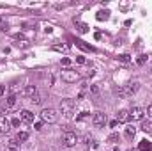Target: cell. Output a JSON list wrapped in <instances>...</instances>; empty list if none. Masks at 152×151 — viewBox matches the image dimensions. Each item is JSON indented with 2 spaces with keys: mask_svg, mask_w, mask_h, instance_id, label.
Wrapping results in <instances>:
<instances>
[{
  "mask_svg": "<svg viewBox=\"0 0 152 151\" xmlns=\"http://www.w3.org/2000/svg\"><path fill=\"white\" fill-rule=\"evenodd\" d=\"M39 116H41L42 123H50V124H53V123L58 121V114H57L55 109H42Z\"/></svg>",
  "mask_w": 152,
  "mask_h": 151,
  "instance_id": "6da1fadb",
  "label": "cell"
},
{
  "mask_svg": "<svg viewBox=\"0 0 152 151\" xmlns=\"http://www.w3.org/2000/svg\"><path fill=\"white\" fill-rule=\"evenodd\" d=\"M138 87H140L138 82H129V84L122 85V87L117 91V94H119V96H133V94L138 91Z\"/></svg>",
  "mask_w": 152,
  "mask_h": 151,
  "instance_id": "7a4b0ae2",
  "label": "cell"
},
{
  "mask_svg": "<svg viewBox=\"0 0 152 151\" xmlns=\"http://www.w3.org/2000/svg\"><path fill=\"white\" fill-rule=\"evenodd\" d=\"M60 112L64 114L66 119H71L73 112H74V101L73 100H62L60 101Z\"/></svg>",
  "mask_w": 152,
  "mask_h": 151,
  "instance_id": "3957f363",
  "label": "cell"
},
{
  "mask_svg": "<svg viewBox=\"0 0 152 151\" xmlns=\"http://www.w3.org/2000/svg\"><path fill=\"white\" fill-rule=\"evenodd\" d=\"M76 142H78V137H76V133H74V132H71L69 128H64L62 144L66 146V147H73V146H76Z\"/></svg>",
  "mask_w": 152,
  "mask_h": 151,
  "instance_id": "277c9868",
  "label": "cell"
},
{
  "mask_svg": "<svg viewBox=\"0 0 152 151\" xmlns=\"http://www.w3.org/2000/svg\"><path fill=\"white\" fill-rule=\"evenodd\" d=\"M62 80L64 82H69V84H73V82H76V80H80V73L76 71V70H64L62 71Z\"/></svg>",
  "mask_w": 152,
  "mask_h": 151,
  "instance_id": "5b68a950",
  "label": "cell"
},
{
  "mask_svg": "<svg viewBox=\"0 0 152 151\" xmlns=\"http://www.w3.org/2000/svg\"><path fill=\"white\" fill-rule=\"evenodd\" d=\"M129 116H131L133 121H143V116H145V110L142 107H135V109L129 110Z\"/></svg>",
  "mask_w": 152,
  "mask_h": 151,
  "instance_id": "8992f818",
  "label": "cell"
},
{
  "mask_svg": "<svg viewBox=\"0 0 152 151\" xmlns=\"http://www.w3.org/2000/svg\"><path fill=\"white\" fill-rule=\"evenodd\" d=\"M92 124H94L96 128L104 126V124H106V116H104L103 112H96V114L92 116Z\"/></svg>",
  "mask_w": 152,
  "mask_h": 151,
  "instance_id": "52a82bcc",
  "label": "cell"
},
{
  "mask_svg": "<svg viewBox=\"0 0 152 151\" xmlns=\"http://www.w3.org/2000/svg\"><path fill=\"white\" fill-rule=\"evenodd\" d=\"M16 105H18V96H16V94H11V96H7V100H6V109H4V110H6V112H7V110H12Z\"/></svg>",
  "mask_w": 152,
  "mask_h": 151,
  "instance_id": "ba28073f",
  "label": "cell"
},
{
  "mask_svg": "<svg viewBox=\"0 0 152 151\" xmlns=\"http://www.w3.org/2000/svg\"><path fill=\"white\" fill-rule=\"evenodd\" d=\"M9 130H11V121H9L6 116H0V132L7 133Z\"/></svg>",
  "mask_w": 152,
  "mask_h": 151,
  "instance_id": "9c48e42d",
  "label": "cell"
},
{
  "mask_svg": "<svg viewBox=\"0 0 152 151\" xmlns=\"http://www.w3.org/2000/svg\"><path fill=\"white\" fill-rule=\"evenodd\" d=\"M19 119L25 123H34V114L30 110H19Z\"/></svg>",
  "mask_w": 152,
  "mask_h": 151,
  "instance_id": "30bf717a",
  "label": "cell"
},
{
  "mask_svg": "<svg viewBox=\"0 0 152 151\" xmlns=\"http://www.w3.org/2000/svg\"><path fill=\"white\" fill-rule=\"evenodd\" d=\"M129 119H131L129 110H119V112H117V123H127Z\"/></svg>",
  "mask_w": 152,
  "mask_h": 151,
  "instance_id": "8fae6325",
  "label": "cell"
},
{
  "mask_svg": "<svg viewBox=\"0 0 152 151\" xmlns=\"http://www.w3.org/2000/svg\"><path fill=\"white\" fill-rule=\"evenodd\" d=\"M35 94H37L35 85H27V87L23 89V96H27V98H32V96H35Z\"/></svg>",
  "mask_w": 152,
  "mask_h": 151,
  "instance_id": "7c38bea8",
  "label": "cell"
},
{
  "mask_svg": "<svg viewBox=\"0 0 152 151\" xmlns=\"http://www.w3.org/2000/svg\"><path fill=\"white\" fill-rule=\"evenodd\" d=\"M138 151H152V142L149 140H142L138 146Z\"/></svg>",
  "mask_w": 152,
  "mask_h": 151,
  "instance_id": "4fadbf2b",
  "label": "cell"
},
{
  "mask_svg": "<svg viewBox=\"0 0 152 151\" xmlns=\"http://www.w3.org/2000/svg\"><path fill=\"white\" fill-rule=\"evenodd\" d=\"M135 135H136V128H135V126H127V128H126V137H127V139H133Z\"/></svg>",
  "mask_w": 152,
  "mask_h": 151,
  "instance_id": "5bb4252c",
  "label": "cell"
},
{
  "mask_svg": "<svg viewBox=\"0 0 152 151\" xmlns=\"http://www.w3.org/2000/svg\"><path fill=\"white\" fill-rule=\"evenodd\" d=\"M14 46H21V48H27L28 46V41L27 39H23V37H16V43H14Z\"/></svg>",
  "mask_w": 152,
  "mask_h": 151,
  "instance_id": "9a60e30c",
  "label": "cell"
},
{
  "mask_svg": "<svg viewBox=\"0 0 152 151\" xmlns=\"http://www.w3.org/2000/svg\"><path fill=\"white\" fill-rule=\"evenodd\" d=\"M28 139V133L27 132H18V135H16V140L18 142H25Z\"/></svg>",
  "mask_w": 152,
  "mask_h": 151,
  "instance_id": "2e32d148",
  "label": "cell"
},
{
  "mask_svg": "<svg viewBox=\"0 0 152 151\" xmlns=\"http://www.w3.org/2000/svg\"><path fill=\"white\" fill-rule=\"evenodd\" d=\"M142 130L150 133V132H152V123H150V121H143V123H142Z\"/></svg>",
  "mask_w": 152,
  "mask_h": 151,
  "instance_id": "e0dca14e",
  "label": "cell"
},
{
  "mask_svg": "<svg viewBox=\"0 0 152 151\" xmlns=\"http://www.w3.org/2000/svg\"><path fill=\"white\" fill-rule=\"evenodd\" d=\"M108 18H110V13L108 11H99L97 13V20H108Z\"/></svg>",
  "mask_w": 152,
  "mask_h": 151,
  "instance_id": "ac0fdd59",
  "label": "cell"
},
{
  "mask_svg": "<svg viewBox=\"0 0 152 151\" xmlns=\"http://www.w3.org/2000/svg\"><path fill=\"white\" fill-rule=\"evenodd\" d=\"M30 101H32L34 105H41V103H42V100H41V96H39V94L32 96V98H30Z\"/></svg>",
  "mask_w": 152,
  "mask_h": 151,
  "instance_id": "d6986e66",
  "label": "cell"
},
{
  "mask_svg": "<svg viewBox=\"0 0 152 151\" xmlns=\"http://www.w3.org/2000/svg\"><path fill=\"white\" fill-rule=\"evenodd\" d=\"M53 48H55V50H58V52H67V50H69V46H67V45H55Z\"/></svg>",
  "mask_w": 152,
  "mask_h": 151,
  "instance_id": "ffe728a7",
  "label": "cell"
},
{
  "mask_svg": "<svg viewBox=\"0 0 152 151\" xmlns=\"http://www.w3.org/2000/svg\"><path fill=\"white\" fill-rule=\"evenodd\" d=\"M119 139H120L119 133H112L110 137H108V142H119Z\"/></svg>",
  "mask_w": 152,
  "mask_h": 151,
  "instance_id": "44dd1931",
  "label": "cell"
},
{
  "mask_svg": "<svg viewBox=\"0 0 152 151\" xmlns=\"http://www.w3.org/2000/svg\"><path fill=\"white\" fill-rule=\"evenodd\" d=\"M7 149H9V151H18V142L11 140V142H9V146H7Z\"/></svg>",
  "mask_w": 152,
  "mask_h": 151,
  "instance_id": "7402d4cb",
  "label": "cell"
},
{
  "mask_svg": "<svg viewBox=\"0 0 152 151\" xmlns=\"http://www.w3.org/2000/svg\"><path fill=\"white\" fill-rule=\"evenodd\" d=\"M145 60H147V55H140V57L136 59V62L140 64V66H143V64H145Z\"/></svg>",
  "mask_w": 152,
  "mask_h": 151,
  "instance_id": "603a6c76",
  "label": "cell"
},
{
  "mask_svg": "<svg viewBox=\"0 0 152 151\" xmlns=\"http://www.w3.org/2000/svg\"><path fill=\"white\" fill-rule=\"evenodd\" d=\"M119 60H122V62H129V60H131V57H129L127 53H124V55H120V57H119Z\"/></svg>",
  "mask_w": 152,
  "mask_h": 151,
  "instance_id": "cb8c5ba5",
  "label": "cell"
},
{
  "mask_svg": "<svg viewBox=\"0 0 152 151\" xmlns=\"http://www.w3.org/2000/svg\"><path fill=\"white\" fill-rule=\"evenodd\" d=\"M78 27H80V32H87V30H89V27H87L85 23H78Z\"/></svg>",
  "mask_w": 152,
  "mask_h": 151,
  "instance_id": "d4e9b609",
  "label": "cell"
},
{
  "mask_svg": "<svg viewBox=\"0 0 152 151\" xmlns=\"http://www.w3.org/2000/svg\"><path fill=\"white\" fill-rule=\"evenodd\" d=\"M69 64H71V60H69L67 57H64V59H62V66H69Z\"/></svg>",
  "mask_w": 152,
  "mask_h": 151,
  "instance_id": "484cf974",
  "label": "cell"
},
{
  "mask_svg": "<svg viewBox=\"0 0 152 151\" xmlns=\"http://www.w3.org/2000/svg\"><path fill=\"white\" fill-rule=\"evenodd\" d=\"M76 62L78 64H85V57H76Z\"/></svg>",
  "mask_w": 152,
  "mask_h": 151,
  "instance_id": "4316f807",
  "label": "cell"
},
{
  "mask_svg": "<svg viewBox=\"0 0 152 151\" xmlns=\"http://www.w3.org/2000/svg\"><path fill=\"white\" fill-rule=\"evenodd\" d=\"M34 128H35V130H41V128H42V123H34Z\"/></svg>",
  "mask_w": 152,
  "mask_h": 151,
  "instance_id": "83f0119b",
  "label": "cell"
},
{
  "mask_svg": "<svg viewBox=\"0 0 152 151\" xmlns=\"http://www.w3.org/2000/svg\"><path fill=\"white\" fill-rule=\"evenodd\" d=\"M11 124H14V126H19V117H16V119H12V123Z\"/></svg>",
  "mask_w": 152,
  "mask_h": 151,
  "instance_id": "f1b7e54d",
  "label": "cell"
},
{
  "mask_svg": "<svg viewBox=\"0 0 152 151\" xmlns=\"http://www.w3.org/2000/svg\"><path fill=\"white\" fill-rule=\"evenodd\" d=\"M90 91H92V93H97V91H99V87H97V85H92Z\"/></svg>",
  "mask_w": 152,
  "mask_h": 151,
  "instance_id": "f546056e",
  "label": "cell"
},
{
  "mask_svg": "<svg viewBox=\"0 0 152 151\" xmlns=\"http://www.w3.org/2000/svg\"><path fill=\"white\" fill-rule=\"evenodd\" d=\"M147 112H149V116H150V117H152V103H150V105H149V109H147Z\"/></svg>",
  "mask_w": 152,
  "mask_h": 151,
  "instance_id": "4dcf8cb0",
  "label": "cell"
},
{
  "mask_svg": "<svg viewBox=\"0 0 152 151\" xmlns=\"http://www.w3.org/2000/svg\"><path fill=\"white\" fill-rule=\"evenodd\" d=\"M4 93H6V87H4V85H0V96H2Z\"/></svg>",
  "mask_w": 152,
  "mask_h": 151,
  "instance_id": "1f68e13d",
  "label": "cell"
},
{
  "mask_svg": "<svg viewBox=\"0 0 152 151\" xmlns=\"http://www.w3.org/2000/svg\"><path fill=\"white\" fill-rule=\"evenodd\" d=\"M117 124H119V123H117V119H115V121H112V123H110V126H112V128H115V126H117Z\"/></svg>",
  "mask_w": 152,
  "mask_h": 151,
  "instance_id": "d6a6232c",
  "label": "cell"
},
{
  "mask_svg": "<svg viewBox=\"0 0 152 151\" xmlns=\"http://www.w3.org/2000/svg\"><path fill=\"white\" fill-rule=\"evenodd\" d=\"M112 151H119V147H113V149H112Z\"/></svg>",
  "mask_w": 152,
  "mask_h": 151,
  "instance_id": "836d02e7",
  "label": "cell"
},
{
  "mask_svg": "<svg viewBox=\"0 0 152 151\" xmlns=\"http://www.w3.org/2000/svg\"><path fill=\"white\" fill-rule=\"evenodd\" d=\"M127 151H138V149H127Z\"/></svg>",
  "mask_w": 152,
  "mask_h": 151,
  "instance_id": "e575fe53",
  "label": "cell"
}]
</instances>
